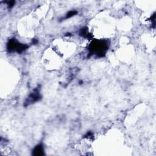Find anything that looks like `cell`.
<instances>
[{
  "instance_id": "cell-7",
  "label": "cell",
  "mask_w": 156,
  "mask_h": 156,
  "mask_svg": "<svg viewBox=\"0 0 156 156\" xmlns=\"http://www.w3.org/2000/svg\"><path fill=\"white\" fill-rule=\"evenodd\" d=\"M7 3H8V8H12L14 5L15 2L14 1H8V2H7Z\"/></svg>"
},
{
  "instance_id": "cell-2",
  "label": "cell",
  "mask_w": 156,
  "mask_h": 156,
  "mask_svg": "<svg viewBox=\"0 0 156 156\" xmlns=\"http://www.w3.org/2000/svg\"><path fill=\"white\" fill-rule=\"evenodd\" d=\"M28 48V46L25 44H21L17 42L15 38L9 40L7 44V50L9 53L16 52L18 53H21Z\"/></svg>"
},
{
  "instance_id": "cell-4",
  "label": "cell",
  "mask_w": 156,
  "mask_h": 156,
  "mask_svg": "<svg viewBox=\"0 0 156 156\" xmlns=\"http://www.w3.org/2000/svg\"><path fill=\"white\" fill-rule=\"evenodd\" d=\"M33 155L41 156L44 155V149L42 144H38L37 146L35 147L32 151Z\"/></svg>"
},
{
  "instance_id": "cell-6",
  "label": "cell",
  "mask_w": 156,
  "mask_h": 156,
  "mask_svg": "<svg viewBox=\"0 0 156 156\" xmlns=\"http://www.w3.org/2000/svg\"><path fill=\"white\" fill-rule=\"evenodd\" d=\"M78 13L77 11L76 10H71V11H70L67 15H66V17L65 19H69V18H71V17L73 16L74 15H76V14Z\"/></svg>"
},
{
  "instance_id": "cell-3",
  "label": "cell",
  "mask_w": 156,
  "mask_h": 156,
  "mask_svg": "<svg viewBox=\"0 0 156 156\" xmlns=\"http://www.w3.org/2000/svg\"><path fill=\"white\" fill-rule=\"evenodd\" d=\"M41 99L42 96L40 93V89H38V87H37L35 90H34V91L26 100L24 103V106L27 107L32 104H34L36 102L40 101Z\"/></svg>"
},
{
  "instance_id": "cell-5",
  "label": "cell",
  "mask_w": 156,
  "mask_h": 156,
  "mask_svg": "<svg viewBox=\"0 0 156 156\" xmlns=\"http://www.w3.org/2000/svg\"><path fill=\"white\" fill-rule=\"evenodd\" d=\"M79 36L84 38H87L89 39H91L93 36H92L91 34L89 32L88 28L87 27H82L80 29L79 32Z\"/></svg>"
},
{
  "instance_id": "cell-1",
  "label": "cell",
  "mask_w": 156,
  "mask_h": 156,
  "mask_svg": "<svg viewBox=\"0 0 156 156\" xmlns=\"http://www.w3.org/2000/svg\"><path fill=\"white\" fill-rule=\"evenodd\" d=\"M108 48L109 43L106 40H95L89 46V54L90 56L95 54L98 57H103L105 56Z\"/></svg>"
},
{
  "instance_id": "cell-8",
  "label": "cell",
  "mask_w": 156,
  "mask_h": 156,
  "mask_svg": "<svg viewBox=\"0 0 156 156\" xmlns=\"http://www.w3.org/2000/svg\"><path fill=\"white\" fill-rule=\"evenodd\" d=\"M91 137H93V133L91 132H89L86 134V135L84 136V137H87V138H90Z\"/></svg>"
}]
</instances>
